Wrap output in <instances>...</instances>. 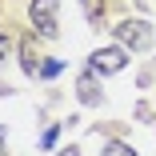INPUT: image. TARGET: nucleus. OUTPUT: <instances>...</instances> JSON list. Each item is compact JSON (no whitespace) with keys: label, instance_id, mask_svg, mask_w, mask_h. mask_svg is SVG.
<instances>
[{"label":"nucleus","instance_id":"nucleus-1","mask_svg":"<svg viewBox=\"0 0 156 156\" xmlns=\"http://www.w3.org/2000/svg\"><path fill=\"white\" fill-rule=\"evenodd\" d=\"M116 40H120V48L144 52V48L152 44V28H148L144 20H120V24H116Z\"/></svg>","mask_w":156,"mask_h":156},{"label":"nucleus","instance_id":"nucleus-2","mask_svg":"<svg viewBox=\"0 0 156 156\" xmlns=\"http://www.w3.org/2000/svg\"><path fill=\"white\" fill-rule=\"evenodd\" d=\"M28 20L36 24V32L44 40H52L56 36V0H32L28 4Z\"/></svg>","mask_w":156,"mask_h":156},{"label":"nucleus","instance_id":"nucleus-3","mask_svg":"<svg viewBox=\"0 0 156 156\" xmlns=\"http://www.w3.org/2000/svg\"><path fill=\"white\" fill-rule=\"evenodd\" d=\"M88 64H92V72H100V76H112V72H120L124 64H128V52H124L120 44H116V48H96Z\"/></svg>","mask_w":156,"mask_h":156},{"label":"nucleus","instance_id":"nucleus-4","mask_svg":"<svg viewBox=\"0 0 156 156\" xmlns=\"http://www.w3.org/2000/svg\"><path fill=\"white\" fill-rule=\"evenodd\" d=\"M20 64H24L28 76H36V72H40V56H36V40H32V36L20 44Z\"/></svg>","mask_w":156,"mask_h":156},{"label":"nucleus","instance_id":"nucleus-5","mask_svg":"<svg viewBox=\"0 0 156 156\" xmlns=\"http://www.w3.org/2000/svg\"><path fill=\"white\" fill-rule=\"evenodd\" d=\"M80 100H84V104H96V100H100V96H96V80H92V76L80 80Z\"/></svg>","mask_w":156,"mask_h":156},{"label":"nucleus","instance_id":"nucleus-6","mask_svg":"<svg viewBox=\"0 0 156 156\" xmlns=\"http://www.w3.org/2000/svg\"><path fill=\"white\" fill-rule=\"evenodd\" d=\"M104 156H136V152L124 144V140H108V144H104Z\"/></svg>","mask_w":156,"mask_h":156},{"label":"nucleus","instance_id":"nucleus-7","mask_svg":"<svg viewBox=\"0 0 156 156\" xmlns=\"http://www.w3.org/2000/svg\"><path fill=\"white\" fill-rule=\"evenodd\" d=\"M60 68H64V64H60V60H48V64H40V76H56Z\"/></svg>","mask_w":156,"mask_h":156},{"label":"nucleus","instance_id":"nucleus-8","mask_svg":"<svg viewBox=\"0 0 156 156\" xmlns=\"http://www.w3.org/2000/svg\"><path fill=\"white\" fill-rule=\"evenodd\" d=\"M4 60H8V40L0 36V68H4Z\"/></svg>","mask_w":156,"mask_h":156},{"label":"nucleus","instance_id":"nucleus-9","mask_svg":"<svg viewBox=\"0 0 156 156\" xmlns=\"http://www.w3.org/2000/svg\"><path fill=\"white\" fill-rule=\"evenodd\" d=\"M60 156H80V152H76V148H64V152H60Z\"/></svg>","mask_w":156,"mask_h":156},{"label":"nucleus","instance_id":"nucleus-10","mask_svg":"<svg viewBox=\"0 0 156 156\" xmlns=\"http://www.w3.org/2000/svg\"><path fill=\"white\" fill-rule=\"evenodd\" d=\"M0 140H4V128H0Z\"/></svg>","mask_w":156,"mask_h":156}]
</instances>
